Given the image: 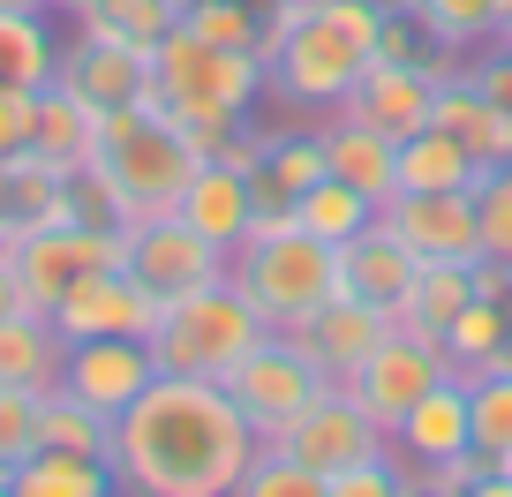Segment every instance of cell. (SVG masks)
Returning <instances> with one entry per match:
<instances>
[{"label":"cell","mask_w":512,"mask_h":497,"mask_svg":"<svg viewBox=\"0 0 512 497\" xmlns=\"http://www.w3.org/2000/svg\"><path fill=\"white\" fill-rule=\"evenodd\" d=\"M264 437L249 430L226 385L159 369L136 400L113 415V475L121 497H234L241 467Z\"/></svg>","instance_id":"1"},{"label":"cell","mask_w":512,"mask_h":497,"mask_svg":"<svg viewBox=\"0 0 512 497\" xmlns=\"http://www.w3.org/2000/svg\"><path fill=\"white\" fill-rule=\"evenodd\" d=\"M226 279L241 287V302L272 332H294V324H309L339 294V249L302 234L294 204H256L249 234L226 249Z\"/></svg>","instance_id":"2"},{"label":"cell","mask_w":512,"mask_h":497,"mask_svg":"<svg viewBox=\"0 0 512 497\" xmlns=\"http://www.w3.org/2000/svg\"><path fill=\"white\" fill-rule=\"evenodd\" d=\"M256 98H264V61H256V53H234V46H211L189 23H174L166 46L151 53V98L144 106H159L166 121H181V129L204 144V159L219 151V136L234 129V121H249Z\"/></svg>","instance_id":"3"},{"label":"cell","mask_w":512,"mask_h":497,"mask_svg":"<svg viewBox=\"0 0 512 497\" xmlns=\"http://www.w3.org/2000/svg\"><path fill=\"white\" fill-rule=\"evenodd\" d=\"M384 0H324L309 23H294L272 53H264V98L294 113H332L347 98V83L362 76V61L377 53Z\"/></svg>","instance_id":"4"},{"label":"cell","mask_w":512,"mask_h":497,"mask_svg":"<svg viewBox=\"0 0 512 497\" xmlns=\"http://www.w3.org/2000/svg\"><path fill=\"white\" fill-rule=\"evenodd\" d=\"M204 166V144H196L181 121H166L159 106H113L98 113V159L91 174L113 189L121 219H159V211L181 204V189Z\"/></svg>","instance_id":"5"},{"label":"cell","mask_w":512,"mask_h":497,"mask_svg":"<svg viewBox=\"0 0 512 497\" xmlns=\"http://www.w3.org/2000/svg\"><path fill=\"white\" fill-rule=\"evenodd\" d=\"M272 324L241 302L234 279H211V287H189L174 302H159V324H151V362L174 369V377H211L226 385V369L256 347Z\"/></svg>","instance_id":"6"},{"label":"cell","mask_w":512,"mask_h":497,"mask_svg":"<svg viewBox=\"0 0 512 497\" xmlns=\"http://www.w3.org/2000/svg\"><path fill=\"white\" fill-rule=\"evenodd\" d=\"M324 385H332V377H324V369L309 362V354L294 347L287 332H264L234 369H226V400L249 415V430L264 437V445H272V437L287 430V422L302 415V407L317 400Z\"/></svg>","instance_id":"7"},{"label":"cell","mask_w":512,"mask_h":497,"mask_svg":"<svg viewBox=\"0 0 512 497\" xmlns=\"http://www.w3.org/2000/svg\"><path fill=\"white\" fill-rule=\"evenodd\" d=\"M16 272L23 287H31V309H53L76 279L106 272V264L128 257V226H91V219H61V226H38V234H23L16 249Z\"/></svg>","instance_id":"8"},{"label":"cell","mask_w":512,"mask_h":497,"mask_svg":"<svg viewBox=\"0 0 512 497\" xmlns=\"http://www.w3.org/2000/svg\"><path fill=\"white\" fill-rule=\"evenodd\" d=\"M272 445H287L302 467H317V475L332 482L339 467H354V460H384V452H392V430H384V422L369 415L347 385H324L317 400H309L302 415L272 437Z\"/></svg>","instance_id":"9"},{"label":"cell","mask_w":512,"mask_h":497,"mask_svg":"<svg viewBox=\"0 0 512 497\" xmlns=\"http://www.w3.org/2000/svg\"><path fill=\"white\" fill-rule=\"evenodd\" d=\"M445 377H452L445 339H422V332H407V324H392V332L377 339V354H369V362L347 377V392L384 422V430H392V422H400L422 392H437Z\"/></svg>","instance_id":"10"},{"label":"cell","mask_w":512,"mask_h":497,"mask_svg":"<svg viewBox=\"0 0 512 497\" xmlns=\"http://www.w3.org/2000/svg\"><path fill=\"white\" fill-rule=\"evenodd\" d=\"M128 272L144 279L159 302H174V294L189 287H211V279H226V249L219 241H204L181 211H159V219H128Z\"/></svg>","instance_id":"11"},{"label":"cell","mask_w":512,"mask_h":497,"mask_svg":"<svg viewBox=\"0 0 512 497\" xmlns=\"http://www.w3.org/2000/svg\"><path fill=\"white\" fill-rule=\"evenodd\" d=\"M377 219L407 241L415 264H482L475 189H400L392 204H377Z\"/></svg>","instance_id":"12"},{"label":"cell","mask_w":512,"mask_h":497,"mask_svg":"<svg viewBox=\"0 0 512 497\" xmlns=\"http://www.w3.org/2000/svg\"><path fill=\"white\" fill-rule=\"evenodd\" d=\"M46 317H53L61 339H151V324H159V294L128 272V264H106V272L76 279Z\"/></svg>","instance_id":"13"},{"label":"cell","mask_w":512,"mask_h":497,"mask_svg":"<svg viewBox=\"0 0 512 497\" xmlns=\"http://www.w3.org/2000/svg\"><path fill=\"white\" fill-rule=\"evenodd\" d=\"M332 113H347V121H362V129H384L392 144H407L415 129L437 121V76L415 68V61H384V53H369L362 76L347 83V98H339Z\"/></svg>","instance_id":"14"},{"label":"cell","mask_w":512,"mask_h":497,"mask_svg":"<svg viewBox=\"0 0 512 497\" xmlns=\"http://www.w3.org/2000/svg\"><path fill=\"white\" fill-rule=\"evenodd\" d=\"M53 83H68V91H76L83 106H98V113L144 106L151 98V53L121 46V38H98V31H76V38H61Z\"/></svg>","instance_id":"15"},{"label":"cell","mask_w":512,"mask_h":497,"mask_svg":"<svg viewBox=\"0 0 512 497\" xmlns=\"http://www.w3.org/2000/svg\"><path fill=\"white\" fill-rule=\"evenodd\" d=\"M151 377H159L151 339H68V354H61V385L76 400H91L98 415H121Z\"/></svg>","instance_id":"16"},{"label":"cell","mask_w":512,"mask_h":497,"mask_svg":"<svg viewBox=\"0 0 512 497\" xmlns=\"http://www.w3.org/2000/svg\"><path fill=\"white\" fill-rule=\"evenodd\" d=\"M384 332H392V309L362 302V294H332V302H324L309 324H294L287 339L324 369V377H332V385H347L354 369L377 354V339H384Z\"/></svg>","instance_id":"17"},{"label":"cell","mask_w":512,"mask_h":497,"mask_svg":"<svg viewBox=\"0 0 512 497\" xmlns=\"http://www.w3.org/2000/svg\"><path fill=\"white\" fill-rule=\"evenodd\" d=\"M460 452H475L467 445V377H445L437 392H422V400L392 422V460L445 467V460H460Z\"/></svg>","instance_id":"18"},{"label":"cell","mask_w":512,"mask_h":497,"mask_svg":"<svg viewBox=\"0 0 512 497\" xmlns=\"http://www.w3.org/2000/svg\"><path fill=\"white\" fill-rule=\"evenodd\" d=\"M407 287H415V257H407V241L384 219H369L362 234L339 241V294H362V302H377V309H400Z\"/></svg>","instance_id":"19"},{"label":"cell","mask_w":512,"mask_h":497,"mask_svg":"<svg viewBox=\"0 0 512 497\" xmlns=\"http://www.w3.org/2000/svg\"><path fill=\"white\" fill-rule=\"evenodd\" d=\"M317 136H324V166H332L347 189H362L369 204H392V196H400V144L384 129H362L347 113H324Z\"/></svg>","instance_id":"20"},{"label":"cell","mask_w":512,"mask_h":497,"mask_svg":"<svg viewBox=\"0 0 512 497\" xmlns=\"http://www.w3.org/2000/svg\"><path fill=\"white\" fill-rule=\"evenodd\" d=\"M68 219V174H53L38 151L0 159V249H16L23 234Z\"/></svg>","instance_id":"21"},{"label":"cell","mask_w":512,"mask_h":497,"mask_svg":"<svg viewBox=\"0 0 512 497\" xmlns=\"http://www.w3.org/2000/svg\"><path fill=\"white\" fill-rule=\"evenodd\" d=\"M437 129L460 136L482 174H490V166H512V113L475 83V68H460L452 83H437Z\"/></svg>","instance_id":"22"},{"label":"cell","mask_w":512,"mask_h":497,"mask_svg":"<svg viewBox=\"0 0 512 497\" xmlns=\"http://www.w3.org/2000/svg\"><path fill=\"white\" fill-rule=\"evenodd\" d=\"M181 219L196 226L204 241H219V249H234L241 234H249V219H256V181L249 174H234L226 159H204L196 166V181L181 189Z\"/></svg>","instance_id":"23"},{"label":"cell","mask_w":512,"mask_h":497,"mask_svg":"<svg viewBox=\"0 0 512 497\" xmlns=\"http://www.w3.org/2000/svg\"><path fill=\"white\" fill-rule=\"evenodd\" d=\"M31 151L53 174H83L98 159V106H83L68 83H46L38 91V121H31Z\"/></svg>","instance_id":"24"},{"label":"cell","mask_w":512,"mask_h":497,"mask_svg":"<svg viewBox=\"0 0 512 497\" xmlns=\"http://www.w3.org/2000/svg\"><path fill=\"white\" fill-rule=\"evenodd\" d=\"M61 354H68V339L53 332L46 309L0 317V385L8 392H53L61 385Z\"/></svg>","instance_id":"25"},{"label":"cell","mask_w":512,"mask_h":497,"mask_svg":"<svg viewBox=\"0 0 512 497\" xmlns=\"http://www.w3.org/2000/svg\"><path fill=\"white\" fill-rule=\"evenodd\" d=\"M53 68H61V38L46 8H0V91H46Z\"/></svg>","instance_id":"26"},{"label":"cell","mask_w":512,"mask_h":497,"mask_svg":"<svg viewBox=\"0 0 512 497\" xmlns=\"http://www.w3.org/2000/svg\"><path fill=\"white\" fill-rule=\"evenodd\" d=\"M8 497H121V475H113V460H91V452L38 445L31 460L8 475Z\"/></svg>","instance_id":"27"},{"label":"cell","mask_w":512,"mask_h":497,"mask_svg":"<svg viewBox=\"0 0 512 497\" xmlns=\"http://www.w3.org/2000/svg\"><path fill=\"white\" fill-rule=\"evenodd\" d=\"M332 174L324 166V136L317 129H272L264 136V166H256V204H294L302 189H317V181Z\"/></svg>","instance_id":"28"},{"label":"cell","mask_w":512,"mask_h":497,"mask_svg":"<svg viewBox=\"0 0 512 497\" xmlns=\"http://www.w3.org/2000/svg\"><path fill=\"white\" fill-rule=\"evenodd\" d=\"M467 302H475V264H415V287L392 309V324H407V332H422V339H445V324L460 317Z\"/></svg>","instance_id":"29"},{"label":"cell","mask_w":512,"mask_h":497,"mask_svg":"<svg viewBox=\"0 0 512 497\" xmlns=\"http://www.w3.org/2000/svg\"><path fill=\"white\" fill-rule=\"evenodd\" d=\"M505 339H512V294H505V302H497V294H475V302H467L460 317L445 324L452 377H482V369H497Z\"/></svg>","instance_id":"30"},{"label":"cell","mask_w":512,"mask_h":497,"mask_svg":"<svg viewBox=\"0 0 512 497\" xmlns=\"http://www.w3.org/2000/svg\"><path fill=\"white\" fill-rule=\"evenodd\" d=\"M475 181H482L475 151L452 129H437V121L400 144V189H475Z\"/></svg>","instance_id":"31"},{"label":"cell","mask_w":512,"mask_h":497,"mask_svg":"<svg viewBox=\"0 0 512 497\" xmlns=\"http://www.w3.org/2000/svg\"><path fill=\"white\" fill-rule=\"evenodd\" d=\"M38 445L113 460V415H98L91 400H76L68 385H53V392H38Z\"/></svg>","instance_id":"32"},{"label":"cell","mask_w":512,"mask_h":497,"mask_svg":"<svg viewBox=\"0 0 512 497\" xmlns=\"http://www.w3.org/2000/svg\"><path fill=\"white\" fill-rule=\"evenodd\" d=\"M174 23H181V0H91L76 16V31L121 38V46H136V53H159Z\"/></svg>","instance_id":"33"},{"label":"cell","mask_w":512,"mask_h":497,"mask_svg":"<svg viewBox=\"0 0 512 497\" xmlns=\"http://www.w3.org/2000/svg\"><path fill=\"white\" fill-rule=\"evenodd\" d=\"M392 8H407V16H415L437 46H452V53L497 46V0H392Z\"/></svg>","instance_id":"34"},{"label":"cell","mask_w":512,"mask_h":497,"mask_svg":"<svg viewBox=\"0 0 512 497\" xmlns=\"http://www.w3.org/2000/svg\"><path fill=\"white\" fill-rule=\"evenodd\" d=\"M294 219H302V234H317V241H347V234H362L369 219H377V204H369L362 189H347L339 174H324L317 189H302L294 196Z\"/></svg>","instance_id":"35"},{"label":"cell","mask_w":512,"mask_h":497,"mask_svg":"<svg viewBox=\"0 0 512 497\" xmlns=\"http://www.w3.org/2000/svg\"><path fill=\"white\" fill-rule=\"evenodd\" d=\"M467 445H475L490 467L512 452V369L467 377Z\"/></svg>","instance_id":"36"},{"label":"cell","mask_w":512,"mask_h":497,"mask_svg":"<svg viewBox=\"0 0 512 497\" xmlns=\"http://www.w3.org/2000/svg\"><path fill=\"white\" fill-rule=\"evenodd\" d=\"M234 497H332V482L317 467H302L287 445H256V460L241 467Z\"/></svg>","instance_id":"37"},{"label":"cell","mask_w":512,"mask_h":497,"mask_svg":"<svg viewBox=\"0 0 512 497\" xmlns=\"http://www.w3.org/2000/svg\"><path fill=\"white\" fill-rule=\"evenodd\" d=\"M181 23L211 46H234V53H256L264 38V0H181Z\"/></svg>","instance_id":"38"},{"label":"cell","mask_w":512,"mask_h":497,"mask_svg":"<svg viewBox=\"0 0 512 497\" xmlns=\"http://www.w3.org/2000/svg\"><path fill=\"white\" fill-rule=\"evenodd\" d=\"M475 234L490 264H512V166H490L475 181Z\"/></svg>","instance_id":"39"},{"label":"cell","mask_w":512,"mask_h":497,"mask_svg":"<svg viewBox=\"0 0 512 497\" xmlns=\"http://www.w3.org/2000/svg\"><path fill=\"white\" fill-rule=\"evenodd\" d=\"M38 452V392H8L0 385V482L16 475Z\"/></svg>","instance_id":"40"},{"label":"cell","mask_w":512,"mask_h":497,"mask_svg":"<svg viewBox=\"0 0 512 497\" xmlns=\"http://www.w3.org/2000/svg\"><path fill=\"white\" fill-rule=\"evenodd\" d=\"M400 482H407V467L384 452V460H354V467H339V475H332V497H400Z\"/></svg>","instance_id":"41"},{"label":"cell","mask_w":512,"mask_h":497,"mask_svg":"<svg viewBox=\"0 0 512 497\" xmlns=\"http://www.w3.org/2000/svg\"><path fill=\"white\" fill-rule=\"evenodd\" d=\"M31 121H38V91H0V159L31 151Z\"/></svg>","instance_id":"42"},{"label":"cell","mask_w":512,"mask_h":497,"mask_svg":"<svg viewBox=\"0 0 512 497\" xmlns=\"http://www.w3.org/2000/svg\"><path fill=\"white\" fill-rule=\"evenodd\" d=\"M407 467V460H400ZM400 497H460V490H445V482L430 475V467H407V482H400Z\"/></svg>","instance_id":"43"},{"label":"cell","mask_w":512,"mask_h":497,"mask_svg":"<svg viewBox=\"0 0 512 497\" xmlns=\"http://www.w3.org/2000/svg\"><path fill=\"white\" fill-rule=\"evenodd\" d=\"M460 497H512V475H505V467H482V475L467 482Z\"/></svg>","instance_id":"44"},{"label":"cell","mask_w":512,"mask_h":497,"mask_svg":"<svg viewBox=\"0 0 512 497\" xmlns=\"http://www.w3.org/2000/svg\"><path fill=\"white\" fill-rule=\"evenodd\" d=\"M497 46H512V0H497Z\"/></svg>","instance_id":"45"},{"label":"cell","mask_w":512,"mask_h":497,"mask_svg":"<svg viewBox=\"0 0 512 497\" xmlns=\"http://www.w3.org/2000/svg\"><path fill=\"white\" fill-rule=\"evenodd\" d=\"M53 8H68V16H83V8H91V0H53Z\"/></svg>","instance_id":"46"},{"label":"cell","mask_w":512,"mask_h":497,"mask_svg":"<svg viewBox=\"0 0 512 497\" xmlns=\"http://www.w3.org/2000/svg\"><path fill=\"white\" fill-rule=\"evenodd\" d=\"M0 8H53V0H0Z\"/></svg>","instance_id":"47"},{"label":"cell","mask_w":512,"mask_h":497,"mask_svg":"<svg viewBox=\"0 0 512 497\" xmlns=\"http://www.w3.org/2000/svg\"><path fill=\"white\" fill-rule=\"evenodd\" d=\"M497 467H505V475H512V452H505V460H497Z\"/></svg>","instance_id":"48"},{"label":"cell","mask_w":512,"mask_h":497,"mask_svg":"<svg viewBox=\"0 0 512 497\" xmlns=\"http://www.w3.org/2000/svg\"><path fill=\"white\" fill-rule=\"evenodd\" d=\"M0 497H8V482H0Z\"/></svg>","instance_id":"49"}]
</instances>
